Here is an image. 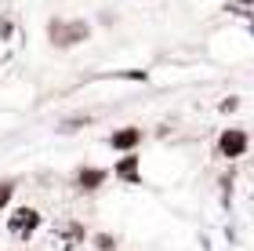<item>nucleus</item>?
<instances>
[{
    "instance_id": "obj_7",
    "label": "nucleus",
    "mask_w": 254,
    "mask_h": 251,
    "mask_svg": "<svg viewBox=\"0 0 254 251\" xmlns=\"http://www.w3.org/2000/svg\"><path fill=\"white\" fill-rule=\"evenodd\" d=\"M84 237H87L84 222H65V226H62V244H65V248H76V244H84Z\"/></svg>"
},
{
    "instance_id": "obj_9",
    "label": "nucleus",
    "mask_w": 254,
    "mask_h": 251,
    "mask_svg": "<svg viewBox=\"0 0 254 251\" xmlns=\"http://www.w3.org/2000/svg\"><path fill=\"white\" fill-rule=\"evenodd\" d=\"M113 77H120V81H138V84H145V81H149V73H145V70H120V73H113Z\"/></svg>"
},
{
    "instance_id": "obj_4",
    "label": "nucleus",
    "mask_w": 254,
    "mask_h": 251,
    "mask_svg": "<svg viewBox=\"0 0 254 251\" xmlns=\"http://www.w3.org/2000/svg\"><path fill=\"white\" fill-rule=\"evenodd\" d=\"M109 175H113V171H106V167L84 164V167H76V171H73V186H76L80 193H98V189L109 182Z\"/></svg>"
},
{
    "instance_id": "obj_11",
    "label": "nucleus",
    "mask_w": 254,
    "mask_h": 251,
    "mask_svg": "<svg viewBox=\"0 0 254 251\" xmlns=\"http://www.w3.org/2000/svg\"><path fill=\"white\" fill-rule=\"evenodd\" d=\"M236 109H240V98L236 95H229V98L218 102V113H236Z\"/></svg>"
},
{
    "instance_id": "obj_12",
    "label": "nucleus",
    "mask_w": 254,
    "mask_h": 251,
    "mask_svg": "<svg viewBox=\"0 0 254 251\" xmlns=\"http://www.w3.org/2000/svg\"><path fill=\"white\" fill-rule=\"evenodd\" d=\"M11 33H15V26H11V18L4 15V18H0V37H4V40H11Z\"/></svg>"
},
{
    "instance_id": "obj_13",
    "label": "nucleus",
    "mask_w": 254,
    "mask_h": 251,
    "mask_svg": "<svg viewBox=\"0 0 254 251\" xmlns=\"http://www.w3.org/2000/svg\"><path fill=\"white\" fill-rule=\"evenodd\" d=\"M229 7H254V0H225Z\"/></svg>"
},
{
    "instance_id": "obj_1",
    "label": "nucleus",
    "mask_w": 254,
    "mask_h": 251,
    "mask_svg": "<svg viewBox=\"0 0 254 251\" xmlns=\"http://www.w3.org/2000/svg\"><path fill=\"white\" fill-rule=\"evenodd\" d=\"M91 37V26L84 18H51L48 22V40H51V48H73V44H84Z\"/></svg>"
},
{
    "instance_id": "obj_2",
    "label": "nucleus",
    "mask_w": 254,
    "mask_h": 251,
    "mask_svg": "<svg viewBox=\"0 0 254 251\" xmlns=\"http://www.w3.org/2000/svg\"><path fill=\"white\" fill-rule=\"evenodd\" d=\"M40 226H44V215L37 208H29V204H18V208L7 215V233L15 237V241H33Z\"/></svg>"
},
{
    "instance_id": "obj_8",
    "label": "nucleus",
    "mask_w": 254,
    "mask_h": 251,
    "mask_svg": "<svg viewBox=\"0 0 254 251\" xmlns=\"http://www.w3.org/2000/svg\"><path fill=\"white\" fill-rule=\"evenodd\" d=\"M15 189H18V178H0V211H4L7 204H11Z\"/></svg>"
},
{
    "instance_id": "obj_3",
    "label": "nucleus",
    "mask_w": 254,
    "mask_h": 251,
    "mask_svg": "<svg viewBox=\"0 0 254 251\" xmlns=\"http://www.w3.org/2000/svg\"><path fill=\"white\" fill-rule=\"evenodd\" d=\"M214 150H218V157H225V161H240V157H247V150H251V135L244 128H225L218 135Z\"/></svg>"
},
{
    "instance_id": "obj_5",
    "label": "nucleus",
    "mask_w": 254,
    "mask_h": 251,
    "mask_svg": "<svg viewBox=\"0 0 254 251\" xmlns=\"http://www.w3.org/2000/svg\"><path fill=\"white\" fill-rule=\"evenodd\" d=\"M138 146H142V128H138V124H127V128H117L109 135V150H117L120 157L138 153Z\"/></svg>"
},
{
    "instance_id": "obj_10",
    "label": "nucleus",
    "mask_w": 254,
    "mask_h": 251,
    "mask_svg": "<svg viewBox=\"0 0 254 251\" xmlns=\"http://www.w3.org/2000/svg\"><path fill=\"white\" fill-rule=\"evenodd\" d=\"M95 248H98V251H113V248H117V237L98 233V237H95Z\"/></svg>"
},
{
    "instance_id": "obj_6",
    "label": "nucleus",
    "mask_w": 254,
    "mask_h": 251,
    "mask_svg": "<svg viewBox=\"0 0 254 251\" xmlns=\"http://www.w3.org/2000/svg\"><path fill=\"white\" fill-rule=\"evenodd\" d=\"M113 175H117L120 182H127V186H138L142 182V157L138 153H124L117 164H113Z\"/></svg>"
}]
</instances>
